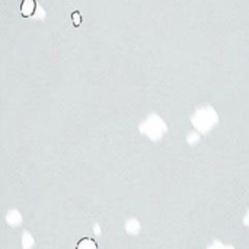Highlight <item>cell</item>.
I'll list each match as a JSON object with an SVG mask.
<instances>
[{"label": "cell", "mask_w": 249, "mask_h": 249, "mask_svg": "<svg viewBox=\"0 0 249 249\" xmlns=\"http://www.w3.org/2000/svg\"><path fill=\"white\" fill-rule=\"evenodd\" d=\"M70 18H71V22H73V25L76 26V28H79L80 26V23H82V13L79 12V10H73L71 12V15H70Z\"/></svg>", "instance_id": "obj_3"}, {"label": "cell", "mask_w": 249, "mask_h": 249, "mask_svg": "<svg viewBox=\"0 0 249 249\" xmlns=\"http://www.w3.org/2000/svg\"><path fill=\"white\" fill-rule=\"evenodd\" d=\"M36 1L35 0H22L20 3V15L23 18H31L35 13Z\"/></svg>", "instance_id": "obj_1"}, {"label": "cell", "mask_w": 249, "mask_h": 249, "mask_svg": "<svg viewBox=\"0 0 249 249\" xmlns=\"http://www.w3.org/2000/svg\"><path fill=\"white\" fill-rule=\"evenodd\" d=\"M76 249H98V245L93 239H89V238H83L82 241H79Z\"/></svg>", "instance_id": "obj_2"}]
</instances>
